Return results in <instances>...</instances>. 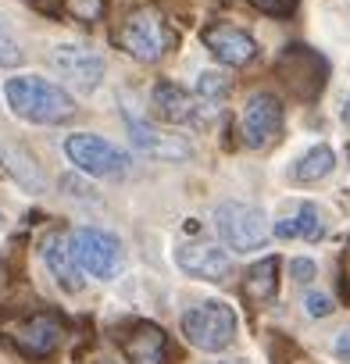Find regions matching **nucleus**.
<instances>
[{"label": "nucleus", "instance_id": "f257e3e1", "mask_svg": "<svg viewBox=\"0 0 350 364\" xmlns=\"http://www.w3.org/2000/svg\"><path fill=\"white\" fill-rule=\"evenodd\" d=\"M115 43H118L129 58H136V61H143V65H154V61H161L175 43H179V33L168 26V18H164L154 4H143V8L129 11V18L118 26Z\"/></svg>", "mask_w": 350, "mask_h": 364}, {"label": "nucleus", "instance_id": "f03ea898", "mask_svg": "<svg viewBox=\"0 0 350 364\" xmlns=\"http://www.w3.org/2000/svg\"><path fill=\"white\" fill-rule=\"evenodd\" d=\"M4 93H8V104L15 107V114L26 118V122L61 125V122H68V118L75 114L72 97H68L61 86H54V82H47V79H36V75L8 79Z\"/></svg>", "mask_w": 350, "mask_h": 364}, {"label": "nucleus", "instance_id": "7ed1b4c3", "mask_svg": "<svg viewBox=\"0 0 350 364\" xmlns=\"http://www.w3.org/2000/svg\"><path fill=\"white\" fill-rule=\"evenodd\" d=\"M183 336H186L193 346L208 350V353L226 350V346L233 343V336H236V314H233L229 304L208 300V304L190 307V311L183 314Z\"/></svg>", "mask_w": 350, "mask_h": 364}, {"label": "nucleus", "instance_id": "20e7f679", "mask_svg": "<svg viewBox=\"0 0 350 364\" xmlns=\"http://www.w3.org/2000/svg\"><path fill=\"white\" fill-rule=\"evenodd\" d=\"M4 332H8V339L18 346L22 357H29V360H47V357H54L58 346H61L65 321H61V314H54V311H36V314H26V318L11 321Z\"/></svg>", "mask_w": 350, "mask_h": 364}, {"label": "nucleus", "instance_id": "39448f33", "mask_svg": "<svg viewBox=\"0 0 350 364\" xmlns=\"http://www.w3.org/2000/svg\"><path fill=\"white\" fill-rule=\"evenodd\" d=\"M275 72L282 79V86L297 97V100H314L325 86V75H329V65L322 54H314L311 47H286L282 58L275 61Z\"/></svg>", "mask_w": 350, "mask_h": 364}, {"label": "nucleus", "instance_id": "423d86ee", "mask_svg": "<svg viewBox=\"0 0 350 364\" xmlns=\"http://www.w3.org/2000/svg\"><path fill=\"white\" fill-rule=\"evenodd\" d=\"M215 225H218V236L229 250L236 254H247V250H258L265 240H268V225H265V215L258 208H247V204H222L215 211Z\"/></svg>", "mask_w": 350, "mask_h": 364}, {"label": "nucleus", "instance_id": "0eeeda50", "mask_svg": "<svg viewBox=\"0 0 350 364\" xmlns=\"http://www.w3.org/2000/svg\"><path fill=\"white\" fill-rule=\"evenodd\" d=\"M65 150H68V157H72L83 171H90V175L115 178V175H125V171H129V157H125L118 146H111L107 139H100V136H90V132L68 136Z\"/></svg>", "mask_w": 350, "mask_h": 364}, {"label": "nucleus", "instance_id": "6e6552de", "mask_svg": "<svg viewBox=\"0 0 350 364\" xmlns=\"http://www.w3.org/2000/svg\"><path fill=\"white\" fill-rule=\"evenodd\" d=\"M72 250H75L79 268L93 279H111L118 272V261H122L118 240L100 232V229H75L72 232Z\"/></svg>", "mask_w": 350, "mask_h": 364}, {"label": "nucleus", "instance_id": "1a4fd4ad", "mask_svg": "<svg viewBox=\"0 0 350 364\" xmlns=\"http://www.w3.org/2000/svg\"><path fill=\"white\" fill-rule=\"evenodd\" d=\"M201 40H204V47L211 50V58L222 61V65H229V68H243V65H250L254 54H258L254 36H247L243 29H236V26H229V22H211V26L201 33Z\"/></svg>", "mask_w": 350, "mask_h": 364}, {"label": "nucleus", "instance_id": "9d476101", "mask_svg": "<svg viewBox=\"0 0 350 364\" xmlns=\"http://www.w3.org/2000/svg\"><path fill=\"white\" fill-rule=\"evenodd\" d=\"M282 129V104L272 97V93H254L243 107V122H240V132H243V143L247 146H268Z\"/></svg>", "mask_w": 350, "mask_h": 364}, {"label": "nucleus", "instance_id": "9b49d317", "mask_svg": "<svg viewBox=\"0 0 350 364\" xmlns=\"http://www.w3.org/2000/svg\"><path fill=\"white\" fill-rule=\"evenodd\" d=\"M118 346H122V357L129 364H168V353H171L164 328L154 321H132L122 332Z\"/></svg>", "mask_w": 350, "mask_h": 364}, {"label": "nucleus", "instance_id": "f8f14e48", "mask_svg": "<svg viewBox=\"0 0 350 364\" xmlns=\"http://www.w3.org/2000/svg\"><path fill=\"white\" fill-rule=\"evenodd\" d=\"M51 65L61 72L65 82H72V86H79V90H86V93H90V90L100 82V75H104V61H100L97 54H90L86 47H79V43H61V47H54Z\"/></svg>", "mask_w": 350, "mask_h": 364}, {"label": "nucleus", "instance_id": "ddd939ff", "mask_svg": "<svg viewBox=\"0 0 350 364\" xmlns=\"http://www.w3.org/2000/svg\"><path fill=\"white\" fill-rule=\"evenodd\" d=\"M175 261L179 268L193 279L204 282H229L233 279V257L218 247H179L175 250Z\"/></svg>", "mask_w": 350, "mask_h": 364}, {"label": "nucleus", "instance_id": "4468645a", "mask_svg": "<svg viewBox=\"0 0 350 364\" xmlns=\"http://www.w3.org/2000/svg\"><path fill=\"white\" fill-rule=\"evenodd\" d=\"M43 264L51 268V275L68 289V293H79L83 289V268L75 261V250H72V240H65L61 232H51L43 240Z\"/></svg>", "mask_w": 350, "mask_h": 364}, {"label": "nucleus", "instance_id": "2eb2a0df", "mask_svg": "<svg viewBox=\"0 0 350 364\" xmlns=\"http://www.w3.org/2000/svg\"><path fill=\"white\" fill-rule=\"evenodd\" d=\"M193 97L186 90H179L175 82H157L154 93H150V114L157 122H168V125H183L193 118Z\"/></svg>", "mask_w": 350, "mask_h": 364}, {"label": "nucleus", "instance_id": "dca6fc26", "mask_svg": "<svg viewBox=\"0 0 350 364\" xmlns=\"http://www.w3.org/2000/svg\"><path fill=\"white\" fill-rule=\"evenodd\" d=\"M240 289H243V300H247L250 307L272 304V300H275V289H279V257H265V261L250 264Z\"/></svg>", "mask_w": 350, "mask_h": 364}, {"label": "nucleus", "instance_id": "f3484780", "mask_svg": "<svg viewBox=\"0 0 350 364\" xmlns=\"http://www.w3.org/2000/svg\"><path fill=\"white\" fill-rule=\"evenodd\" d=\"M129 132H132V143H136L143 154H150V157H190V146H186L183 139L161 136L157 129L143 125V122L132 118V114H129Z\"/></svg>", "mask_w": 350, "mask_h": 364}, {"label": "nucleus", "instance_id": "a211bd4d", "mask_svg": "<svg viewBox=\"0 0 350 364\" xmlns=\"http://www.w3.org/2000/svg\"><path fill=\"white\" fill-rule=\"evenodd\" d=\"M275 236L279 240H318L322 236V218L314 204H300L290 218L275 222Z\"/></svg>", "mask_w": 350, "mask_h": 364}, {"label": "nucleus", "instance_id": "6ab92c4d", "mask_svg": "<svg viewBox=\"0 0 350 364\" xmlns=\"http://www.w3.org/2000/svg\"><path fill=\"white\" fill-rule=\"evenodd\" d=\"M332 164H336L332 150H329V146H314V150H307V154L300 157V164L293 168V178H297V182H318V178H325V175L332 171Z\"/></svg>", "mask_w": 350, "mask_h": 364}, {"label": "nucleus", "instance_id": "aec40b11", "mask_svg": "<svg viewBox=\"0 0 350 364\" xmlns=\"http://www.w3.org/2000/svg\"><path fill=\"white\" fill-rule=\"evenodd\" d=\"M65 11H68L75 22L93 26V22H100V18L107 15V0H65Z\"/></svg>", "mask_w": 350, "mask_h": 364}, {"label": "nucleus", "instance_id": "412c9836", "mask_svg": "<svg viewBox=\"0 0 350 364\" xmlns=\"http://www.w3.org/2000/svg\"><path fill=\"white\" fill-rule=\"evenodd\" d=\"M229 93V79H222L218 72H204L201 79H197V97L204 100V104H211V100H222Z\"/></svg>", "mask_w": 350, "mask_h": 364}, {"label": "nucleus", "instance_id": "4be33fe9", "mask_svg": "<svg viewBox=\"0 0 350 364\" xmlns=\"http://www.w3.org/2000/svg\"><path fill=\"white\" fill-rule=\"evenodd\" d=\"M247 4L258 8V11H265V15H272V18H290L297 11L300 0H247Z\"/></svg>", "mask_w": 350, "mask_h": 364}, {"label": "nucleus", "instance_id": "5701e85b", "mask_svg": "<svg viewBox=\"0 0 350 364\" xmlns=\"http://www.w3.org/2000/svg\"><path fill=\"white\" fill-rule=\"evenodd\" d=\"M18 61H22L18 47L4 36V26H0V65H8V68H11V65H18Z\"/></svg>", "mask_w": 350, "mask_h": 364}, {"label": "nucleus", "instance_id": "b1692460", "mask_svg": "<svg viewBox=\"0 0 350 364\" xmlns=\"http://www.w3.org/2000/svg\"><path fill=\"white\" fill-rule=\"evenodd\" d=\"M329 311H332V300H329L325 293H311V296H307V314H311V318H325Z\"/></svg>", "mask_w": 350, "mask_h": 364}, {"label": "nucleus", "instance_id": "393cba45", "mask_svg": "<svg viewBox=\"0 0 350 364\" xmlns=\"http://www.w3.org/2000/svg\"><path fill=\"white\" fill-rule=\"evenodd\" d=\"M290 272H293V279H297V282H311V279H314V261L297 257V261L290 264Z\"/></svg>", "mask_w": 350, "mask_h": 364}, {"label": "nucleus", "instance_id": "a878e982", "mask_svg": "<svg viewBox=\"0 0 350 364\" xmlns=\"http://www.w3.org/2000/svg\"><path fill=\"white\" fill-rule=\"evenodd\" d=\"M339 286H343V296L350 300V247L343 254V268H339Z\"/></svg>", "mask_w": 350, "mask_h": 364}, {"label": "nucleus", "instance_id": "bb28decb", "mask_svg": "<svg viewBox=\"0 0 350 364\" xmlns=\"http://www.w3.org/2000/svg\"><path fill=\"white\" fill-rule=\"evenodd\" d=\"M336 357H343V360H350V332H343V336L336 339Z\"/></svg>", "mask_w": 350, "mask_h": 364}, {"label": "nucleus", "instance_id": "cd10ccee", "mask_svg": "<svg viewBox=\"0 0 350 364\" xmlns=\"http://www.w3.org/2000/svg\"><path fill=\"white\" fill-rule=\"evenodd\" d=\"M343 122H346V125H350V104H346V111H343Z\"/></svg>", "mask_w": 350, "mask_h": 364}]
</instances>
